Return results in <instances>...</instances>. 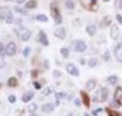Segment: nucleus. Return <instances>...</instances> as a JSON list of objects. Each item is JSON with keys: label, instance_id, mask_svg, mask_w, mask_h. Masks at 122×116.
<instances>
[{"label": "nucleus", "instance_id": "1a4fd4ad", "mask_svg": "<svg viewBox=\"0 0 122 116\" xmlns=\"http://www.w3.org/2000/svg\"><path fill=\"white\" fill-rule=\"evenodd\" d=\"M55 36L57 37L58 39L60 40H64L66 38V31H65V29L63 28H58V29H56L55 31Z\"/></svg>", "mask_w": 122, "mask_h": 116}, {"label": "nucleus", "instance_id": "dca6fc26", "mask_svg": "<svg viewBox=\"0 0 122 116\" xmlns=\"http://www.w3.org/2000/svg\"><path fill=\"white\" fill-rule=\"evenodd\" d=\"M96 86V81L94 79H89L86 82V90L87 91H92Z\"/></svg>", "mask_w": 122, "mask_h": 116}, {"label": "nucleus", "instance_id": "c9c22d12", "mask_svg": "<svg viewBox=\"0 0 122 116\" xmlns=\"http://www.w3.org/2000/svg\"><path fill=\"white\" fill-rule=\"evenodd\" d=\"M103 58H104L105 60H108V59L110 58V53H109V51H106V52L104 53V56H103Z\"/></svg>", "mask_w": 122, "mask_h": 116}, {"label": "nucleus", "instance_id": "cd10ccee", "mask_svg": "<svg viewBox=\"0 0 122 116\" xmlns=\"http://www.w3.org/2000/svg\"><path fill=\"white\" fill-rule=\"evenodd\" d=\"M37 104H35V103H32L30 104L29 106H28V111H30V112H34V111H36L37 110Z\"/></svg>", "mask_w": 122, "mask_h": 116}, {"label": "nucleus", "instance_id": "a211bd4d", "mask_svg": "<svg viewBox=\"0 0 122 116\" xmlns=\"http://www.w3.org/2000/svg\"><path fill=\"white\" fill-rule=\"evenodd\" d=\"M17 84H18V81H17V79H16L15 77L12 76V77L9 78V80H8V85L9 86H10V87H16Z\"/></svg>", "mask_w": 122, "mask_h": 116}, {"label": "nucleus", "instance_id": "3c124183", "mask_svg": "<svg viewBox=\"0 0 122 116\" xmlns=\"http://www.w3.org/2000/svg\"><path fill=\"white\" fill-rule=\"evenodd\" d=\"M30 116H37V115H35V114H32V115H30Z\"/></svg>", "mask_w": 122, "mask_h": 116}, {"label": "nucleus", "instance_id": "423d86ee", "mask_svg": "<svg viewBox=\"0 0 122 116\" xmlns=\"http://www.w3.org/2000/svg\"><path fill=\"white\" fill-rule=\"evenodd\" d=\"M31 37V31L27 29H22L21 31V39L24 41V42H26L30 39Z\"/></svg>", "mask_w": 122, "mask_h": 116}, {"label": "nucleus", "instance_id": "49530a36", "mask_svg": "<svg viewBox=\"0 0 122 116\" xmlns=\"http://www.w3.org/2000/svg\"><path fill=\"white\" fill-rule=\"evenodd\" d=\"M21 22H22V20H21V19H18V20L16 21V24H19V23H21Z\"/></svg>", "mask_w": 122, "mask_h": 116}, {"label": "nucleus", "instance_id": "f03ea898", "mask_svg": "<svg viewBox=\"0 0 122 116\" xmlns=\"http://www.w3.org/2000/svg\"><path fill=\"white\" fill-rule=\"evenodd\" d=\"M6 54L8 56H14L16 54V44L12 42L9 43L6 46Z\"/></svg>", "mask_w": 122, "mask_h": 116}, {"label": "nucleus", "instance_id": "2f4dec72", "mask_svg": "<svg viewBox=\"0 0 122 116\" xmlns=\"http://www.w3.org/2000/svg\"><path fill=\"white\" fill-rule=\"evenodd\" d=\"M116 18H117V21L120 25H122V15L121 14H117L116 15Z\"/></svg>", "mask_w": 122, "mask_h": 116}, {"label": "nucleus", "instance_id": "f3484780", "mask_svg": "<svg viewBox=\"0 0 122 116\" xmlns=\"http://www.w3.org/2000/svg\"><path fill=\"white\" fill-rule=\"evenodd\" d=\"M37 7V1L36 0H30L27 3H25V8L26 9H34Z\"/></svg>", "mask_w": 122, "mask_h": 116}, {"label": "nucleus", "instance_id": "a878e982", "mask_svg": "<svg viewBox=\"0 0 122 116\" xmlns=\"http://www.w3.org/2000/svg\"><path fill=\"white\" fill-rule=\"evenodd\" d=\"M30 47L29 46H26L25 49H24V51H23V55H24V57L25 58H27L28 56H29V54H30Z\"/></svg>", "mask_w": 122, "mask_h": 116}, {"label": "nucleus", "instance_id": "e433bc0d", "mask_svg": "<svg viewBox=\"0 0 122 116\" xmlns=\"http://www.w3.org/2000/svg\"><path fill=\"white\" fill-rule=\"evenodd\" d=\"M61 75V73L59 71H57V70H56V71H54V76L55 77H58V76H60Z\"/></svg>", "mask_w": 122, "mask_h": 116}, {"label": "nucleus", "instance_id": "4c0bfd02", "mask_svg": "<svg viewBox=\"0 0 122 116\" xmlns=\"http://www.w3.org/2000/svg\"><path fill=\"white\" fill-rule=\"evenodd\" d=\"M109 115L110 116H121L120 114H118V113H117V112H115V111H110V112H109Z\"/></svg>", "mask_w": 122, "mask_h": 116}, {"label": "nucleus", "instance_id": "864d4df0", "mask_svg": "<svg viewBox=\"0 0 122 116\" xmlns=\"http://www.w3.org/2000/svg\"><path fill=\"white\" fill-rule=\"evenodd\" d=\"M6 1H12V0H6Z\"/></svg>", "mask_w": 122, "mask_h": 116}, {"label": "nucleus", "instance_id": "2eb2a0df", "mask_svg": "<svg viewBox=\"0 0 122 116\" xmlns=\"http://www.w3.org/2000/svg\"><path fill=\"white\" fill-rule=\"evenodd\" d=\"M81 96H82V99H83L84 104H85L86 107H89L90 102H89V97H88V95H87L85 92H81Z\"/></svg>", "mask_w": 122, "mask_h": 116}, {"label": "nucleus", "instance_id": "ea45409f", "mask_svg": "<svg viewBox=\"0 0 122 116\" xmlns=\"http://www.w3.org/2000/svg\"><path fill=\"white\" fill-rule=\"evenodd\" d=\"M102 109H98L97 110H94V111H93V115L96 116L99 112H100V111H102Z\"/></svg>", "mask_w": 122, "mask_h": 116}, {"label": "nucleus", "instance_id": "393cba45", "mask_svg": "<svg viewBox=\"0 0 122 116\" xmlns=\"http://www.w3.org/2000/svg\"><path fill=\"white\" fill-rule=\"evenodd\" d=\"M66 96V93H56V105L59 104V99L60 98H63Z\"/></svg>", "mask_w": 122, "mask_h": 116}, {"label": "nucleus", "instance_id": "aec40b11", "mask_svg": "<svg viewBox=\"0 0 122 116\" xmlns=\"http://www.w3.org/2000/svg\"><path fill=\"white\" fill-rule=\"evenodd\" d=\"M36 20L40 21V22H47L48 21V17L44 14H38L36 16Z\"/></svg>", "mask_w": 122, "mask_h": 116}, {"label": "nucleus", "instance_id": "09e8293b", "mask_svg": "<svg viewBox=\"0 0 122 116\" xmlns=\"http://www.w3.org/2000/svg\"><path fill=\"white\" fill-rule=\"evenodd\" d=\"M85 116H90L89 114H87V113H85Z\"/></svg>", "mask_w": 122, "mask_h": 116}, {"label": "nucleus", "instance_id": "de8ad7c7", "mask_svg": "<svg viewBox=\"0 0 122 116\" xmlns=\"http://www.w3.org/2000/svg\"><path fill=\"white\" fill-rule=\"evenodd\" d=\"M81 62H82V64L84 65V64H85V59H81Z\"/></svg>", "mask_w": 122, "mask_h": 116}, {"label": "nucleus", "instance_id": "b1692460", "mask_svg": "<svg viewBox=\"0 0 122 116\" xmlns=\"http://www.w3.org/2000/svg\"><path fill=\"white\" fill-rule=\"evenodd\" d=\"M65 6H66L68 9H70V10L74 9V3H73L72 0H66V2H65Z\"/></svg>", "mask_w": 122, "mask_h": 116}, {"label": "nucleus", "instance_id": "bb28decb", "mask_svg": "<svg viewBox=\"0 0 122 116\" xmlns=\"http://www.w3.org/2000/svg\"><path fill=\"white\" fill-rule=\"evenodd\" d=\"M14 10H15L17 12H19V13H21V14H26L27 12H26V11H25V9H23V8H20V7H18V6H15L14 7Z\"/></svg>", "mask_w": 122, "mask_h": 116}, {"label": "nucleus", "instance_id": "8fccbe9b", "mask_svg": "<svg viewBox=\"0 0 122 116\" xmlns=\"http://www.w3.org/2000/svg\"><path fill=\"white\" fill-rule=\"evenodd\" d=\"M69 116H73V115H72L71 113H70V114H69Z\"/></svg>", "mask_w": 122, "mask_h": 116}, {"label": "nucleus", "instance_id": "4be33fe9", "mask_svg": "<svg viewBox=\"0 0 122 116\" xmlns=\"http://www.w3.org/2000/svg\"><path fill=\"white\" fill-rule=\"evenodd\" d=\"M108 81H109V83H110L111 85H116L117 82V76H116V75H111V76L108 77Z\"/></svg>", "mask_w": 122, "mask_h": 116}, {"label": "nucleus", "instance_id": "c03bdc74", "mask_svg": "<svg viewBox=\"0 0 122 116\" xmlns=\"http://www.w3.org/2000/svg\"><path fill=\"white\" fill-rule=\"evenodd\" d=\"M25 1V0H16V2H17L18 4H23Z\"/></svg>", "mask_w": 122, "mask_h": 116}, {"label": "nucleus", "instance_id": "f704fd0d", "mask_svg": "<svg viewBox=\"0 0 122 116\" xmlns=\"http://www.w3.org/2000/svg\"><path fill=\"white\" fill-rule=\"evenodd\" d=\"M5 65H6L5 60L3 59V58H1V57H0V68H3Z\"/></svg>", "mask_w": 122, "mask_h": 116}, {"label": "nucleus", "instance_id": "9b49d317", "mask_svg": "<svg viewBox=\"0 0 122 116\" xmlns=\"http://www.w3.org/2000/svg\"><path fill=\"white\" fill-rule=\"evenodd\" d=\"M41 110H42V111H44V112H52V111L55 110V106H54L52 103H46L44 105H42Z\"/></svg>", "mask_w": 122, "mask_h": 116}, {"label": "nucleus", "instance_id": "20e7f679", "mask_svg": "<svg viewBox=\"0 0 122 116\" xmlns=\"http://www.w3.org/2000/svg\"><path fill=\"white\" fill-rule=\"evenodd\" d=\"M86 49V44L83 41H77L74 44V51L76 52H84Z\"/></svg>", "mask_w": 122, "mask_h": 116}, {"label": "nucleus", "instance_id": "c85d7f7f", "mask_svg": "<svg viewBox=\"0 0 122 116\" xmlns=\"http://www.w3.org/2000/svg\"><path fill=\"white\" fill-rule=\"evenodd\" d=\"M5 54H6V48L4 47L2 43H0V57L3 58L5 56Z\"/></svg>", "mask_w": 122, "mask_h": 116}, {"label": "nucleus", "instance_id": "f257e3e1", "mask_svg": "<svg viewBox=\"0 0 122 116\" xmlns=\"http://www.w3.org/2000/svg\"><path fill=\"white\" fill-rule=\"evenodd\" d=\"M51 12H52V15H53V17L55 19L56 24L60 25L61 23H62V16H61L58 9L56 7H55L54 5H52L51 6Z\"/></svg>", "mask_w": 122, "mask_h": 116}, {"label": "nucleus", "instance_id": "412c9836", "mask_svg": "<svg viewBox=\"0 0 122 116\" xmlns=\"http://www.w3.org/2000/svg\"><path fill=\"white\" fill-rule=\"evenodd\" d=\"M97 63H98V59L96 58H91L89 60H88V66L90 67V68H93V67H95L96 65H97Z\"/></svg>", "mask_w": 122, "mask_h": 116}, {"label": "nucleus", "instance_id": "0eeeda50", "mask_svg": "<svg viewBox=\"0 0 122 116\" xmlns=\"http://www.w3.org/2000/svg\"><path fill=\"white\" fill-rule=\"evenodd\" d=\"M39 41H40L41 44H42V45H44V46H47V45L49 44L48 38H47L46 34L44 33V31H42V30L40 31V34H39Z\"/></svg>", "mask_w": 122, "mask_h": 116}, {"label": "nucleus", "instance_id": "5701e85b", "mask_svg": "<svg viewBox=\"0 0 122 116\" xmlns=\"http://www.w3.org/2000/svg\"><path fill=\"white\" fill-rule=\"evenodd\" d=\"M60 53H61V55L64 57L65 58H67L68 57H69V49L68 48H66V47H62L60 49Z\"/></svg>", "mask_w": 122, "mask_h": 116}, {"label": "nucleus", "instance_id": "7c9ffc66", "mask_svg": "<svg viewBox=\"0 0 122 116\" xmlns=\"http://www.w3.org/2000/svg\"><path fill=\"white\" fill-rule=\"evenodd\" d=\"M33 85H34L35 89H37V90H41V85L39 82H37V81H34L33 82Z\"/></svg>", "mask_w": 122, "mask_h": 116}, {"label": "nucleus", "instance_id": "37998d69", "mask_svg": "<svg viewBox=\"0 0 122 116\" xmlns=\"http://www.w3.org/2000/svg\"><path fill=\"white\" fill-rule=\"evenodd\" d=\"M74 103H75L76 106H80V101H79V99H75V100H74Z\"/></svg>", "mask_w": 122, "mask_h": 116}, {"label": "nucleus", "instance_id": "603ef678", "mask_svg": "<svg viewBox=\"0 0 122 116\" xmlns=\"http://www.w3.org/2000/svg\"><path fill=\"white\" fill-rule=\"evenodd\" d=\"M103 1H105V2H107V1H109V0H103Z\"/></svg>", "mask_w": 122, "mask_h": 116}, {"label": "nucleus", "instance_id": "6e6552de", "mask_svg": "<svg viewBox=\"0 0 122 116\" xmlns=\"http://www.w3.org/2000/svg\"><path fill=\"white\" fill-rule=\"evenodd\" d=\"M118 33H119L118 27L117 25H112L111 29H110V36H111V38L116 40L117 38V36H118Z\"/></svg>", "mask_w": 122, "mask_h": 116}, {"label": "nucleus", "instance_id": "473e14b6", "mask_svg": "<svg viewBox=\"0 0 122 116\" xmlns=\"http://www.w3.org/2000/svg\"><path fill=\"white\" fill-rule=\"evenodd\" d=\"M104 22H105V25L108 26V25L111 23V17H109V16H105V17H104Z\"/></svg>", "mask_w": 122, "mask_h": 116}, {"label": "nucleus", "instance_id": "a19ab883", "mask_svg": "<svg viewBox=\"0 0 122 116\" xmlns=\"http://www.w3.org/2000/svg\"><path fill=\"white\" fill-rule=\"evenodd\" d=\"M6 16H7V15H5V13H4L3 12H0V19H1V20L6 19Z\"/></svg>", "mask_w": 122, "mask_h": 116}, {"label": "nucleus", "instance_id": "4468645a", "mask_svg": "<svg viewBox=\"0 0 122 116\" xmlns=\"http://www.w3.org/2000/svg\"><path fill=\"white\" fill-rule=\"evenodd\" d=\"M86 32L88 33V35L89 36H94L95 34H96V31H97V29H96V27L95 26H93V25H89V26H87L86 27Z\"/></svg>", "mask_w": 122, "mask_h": 116}, {"label": "nucleus", "instance_id": "6ab92c4d", "mask_svg": "<svg viewBox=\"0 0 122 116\" xmlns=\"http://www.w3.org/2000/svg\"><path fill=\"white\" fill-rule=\"evenodd\" d=\"M6 23L8 24V25H10V24H11L12 22H13V14L10 12H8V14L6 16Z\"/></svg>", "mask_w": 122, "mask_h": 116}, {"label": "nucleus", "instance_id": "72a5a7b5", "mask_svg": "<svg viewBox=\"0 0 122 116\" xmlns=\"http://www.w3.org/2000/svg\"><path fill=\"white\" fill-rule=\"evenodd\" d=\"M9 101H10V103H15L16 97L14 95H10L9 96Z\"/></svg>", "mask_w": 122, "mask_h": 116}, {"label": "nucleus", "instance_id": "79ce46f5", "mask_svg": "<svg viewBox=\"0 0 122 116\" xmlns=\"http://www.w3.org/2000/svg\"><path fill=\"white\" fill-rule=\"evenodd\" d=\"M49 62H48V60L46 59V60H44V68L45 69H48L49 68V64H48Z\"/></svg>", "mask_w": 122, "mask_h": 116}, {"label": "nucleus", "instance_id": "5fc2aeb1", "mask_svg": "<svg viewBox=\"0 0 122 116\" xmlns=\"http://www.w3.org/2000/svg\"><path fill=\"white\" fill-rule=\"evenodd\" d=\"M120 8H122V5H121V7H120Z\"/></svg>", "mask_w": 122, "mask_h": 116}, {"label": "nucleus", "instance_id": "39448f33", "mask_svg": "<svg viewBox=\"0 0 122 116\" xmlns=\"http://www.w3.org/2000/svg\"><path fill=\"white\" fill-rule=\"evenodd\" d=\"M115 56H116V58L118 61L122 62V42L116 46V48H115Z\"/></svg>", "mask_w": 122, "mask_h": 116}, {"label": "nucleus", "instance_id": "9d476101", "mask_svg": "<svg viewBox=\"0 0 122 116\" xmlns=\"http://www.w3.org/2000/svg\"><path fill=\"white\" fill-rule=\"evenodd\" d=\"M115 100L117 102L118 104H122V89L118 87L116 90V93H115Z\"/></svg>", "mask_w": 122, "mask_h": 116}, {"label": "nucleus", "instance_id": "7ed1b4c3", "mask_svg": "<svg viewBox=\"0 0 122 116\" xmlns=\"http://www.w3.org/2000/svg\"><path fill=\"white\" fill-rule=\"evenodd\" d=\"M66 71L69 73L70 75L78 76L79 75V70L77 69V67L73 63H68L66 66Z\"/></svg>", "mask_w": 122, "mask_h": 116}, {"label": "nucleus", "instance_id": "f8f14e48", "mask_svg": "<svg viewBox=\"0 0 122 116\" xmlns=\"http://www.w3.org/2000/svg\"><path fill=\"white\" fill-rule=\"evenodd\" d=\"M33 96H34V93H33L32 91H28L27 93H25L23 95L22 100H23V102L26 103V102L30 101L31 99L33 98Z\"/></svg>", "mask_w": 122, "mask_h": 116}, {"label": "nucleus", "instance_id": "a18cd8bd", "mask_svg": "<svg viewBox=\"0 0 122 116\" xmlns=\"http://www.w3.org/2000/svg\"><path fill=\"white\" fill-rule=\"evenodd\" d=\"M90 2H91V4L94 5V4H96V3H97V0H90Z\"/></svg>", "mask_w": 122, "mask_h": 116}, {"label": "nucleus", "instance_id": "58836bf2", "mask_svg": "<svg viewBox=\"0 0 122 116\" xmlns=\"http://www.w3.org/2000/svg\"><path fill=\"white\" fill-rule=\"evenodd\" d=\"M121 5H122V0H116V6L121 7Z\"/></svg>", "mask_w": 122, "mask_h": 116}, {"label": "nucleus", "instance_id": "c756f323", "mask_svg": "<svg viewBox=\"0 0 122 116\" xmlns=\"http://www.w3.org/2000/svg\"><path fill=\"white\" fill-rule=\"evenodd\" d=\"M51 92H52V90H51V88L49 87H46L43 91H42V94L43 95H49L50 93H51Z\"/></svg>", "mask_w": 122, "mask_h": 116}, {"label": "nucleus", "instance_id": "ddd939ff", "mask_svg": "<svg viewBox=\"0 0 122 116\" xmlns=\"http://www.w3.org/2000/svg\"><path fill=\"white\" fill-rule=\"evenodd\" d=\"M108 93H109V91L107 88H102L101 90V100L103 101H106L107 97H108Z\"/></svg>", "mask_w": 122, "mask_h": 116}]
</instances>
